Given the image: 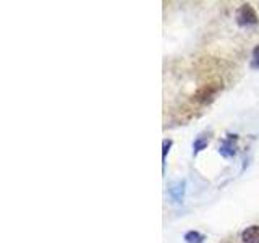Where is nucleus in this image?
<instances>
[{
    "mask_svg": "<svg viewBox=\"0 0 259 243\" xmlns=\"http://www.w3.org/2000/svg\"><path fill=\"white\" fill-rule=\"evenodd\" d=\"M243 243H259V225H249L241 232Z\"/></svg>",
    "mask_w": 259,
    "mask_h": 243,
    "instance_id": "5",
    "label": "nucleus"
},
{
    "mask_svg": "<svg viewBox=\"0 0 259 243\" xmlns=\"http://www.w3.org/2000/svg\"><path fill=\"white\" fill-rule=\"evenodd\" d=\"M238 135H227V138H224L222 143L219 144V154L224 159H232L237 156V149H238Z\"/></svg>",
    "mask_w": 259,
    "mask_h": 243,
    "instance_id": "2",
    "label": "nucleus"
},
{
    "mask_svg": "<svg viewBox=\"0 0 259 243\" xmlns=\"http://www.w3.org/2000/svg\"><path fill=\"white\" fill-rule=\"evenodd\" d=\"M235 20L240 28H249V26H256L259 23L257 13L254 10V7L251 4H243L235 15Z\"/></svg>",
    "mask_w": 259,
    "mask_h": 243,
    "instance_id": "1",
    "label": "nucleus"
},
{
    "mask_svg": "<svg viewBox=\"0 0 259 243\" xmlns=\"http://www.w3.org/2000/svg\"><path fill=\"white\" fill-rule=\"evenodd\" d=\"M174 141L172 140H164L162 141V167L165 169V159H167V154L170 151V148H172Z\"/></svg>",
    "mask_w": 259,
    "mask_h": 243,
    "instance_id": "8",
    "label": "nucleus"
},
{
    "mask_svg": "<svg viewBox=\"0 0 259 243\" xmlns=\"http://www.w3.org/2000/svg\"><path fill=\"white\" fill-rule=\"evenodd\" d=\"M209 141H210V136L209 135H206V133L199 135L196 140H194V143H193V154H194V156H196L198 152L204 151L207 148Z\"/></svg>",
    "mask_w": 259,
    "mask_h": 243,
    "instance_id": "6",
    "label": "nucleus"
},
{
    "mask_svg": "<svg viewBox=\"0 0 259 243\" xmlns=\"http://www.w3.org/2000/svg\"><path fill=\"white\" fill-rule=\"evenodd\" d=\"M219 91V86H214V85H206V86H202L199 88L196 93H194L193 96V101L194 102H198V104H207L210 102L215 97Z\"/></svg>",
    "mask_w": 259,
    "mask_h": 243,
    "instance_id": "3",
    "label": "nucleus"
},
{
    "mask_svg": "<svg viewBox=\"0 0 259 243\" xmlns=\"http://www.w3.org/2000/svg\"><path fill=\"white\" fill-rule=\"evenodd\" d=\"M249 65H251V68H253V70H259V46H256L253 49V52H251Z\"/></svg>",
    "mask_w": 259,
    "mask_h": 243,
    "instance_id": "9",
    "label": "nucleus"
},
{
    "mask_svg": "<svg viewBox=\"0 0 259 243\" xmlns=\"http://www.w3.org/2000/svg\"><path fill=\"white\" fill-rule=\"evenodd\" d=\"M185 180H177V182H172L168 185V196L174 199V202H183V198H185Z\"/></svg>",
    "mask_w": 259,
    "mask_h": 243,
    "instance_id": "4",
    "label": "nucleus"
},
{
    "mask_svg": "<svg viewBox=\"0 0 259 243\" xmlns=\"http://www.w3.org/2000/svg\"><path fill=\"white\" fill-rule=\"evenodd\" d=\"M183 240H185L186 243H204L206 237H204V235H202L201 232H198V230H190V232H186V233H185Z\"/></svg>",
    "mask_w": 259,
    "mask_h": 243,
    "instance_id": "7",
    "label": "nucleus"
}]
</instances>
